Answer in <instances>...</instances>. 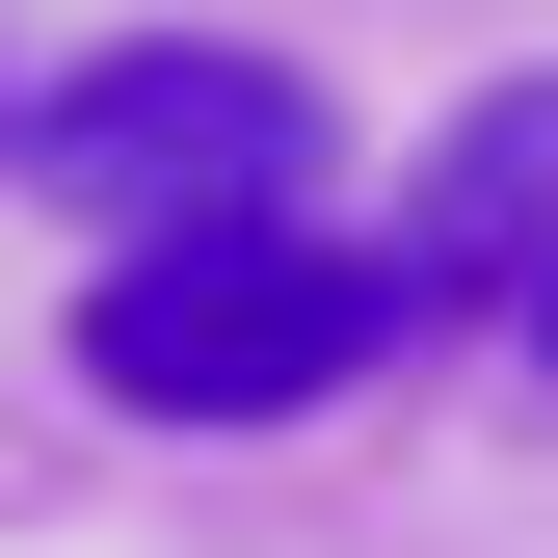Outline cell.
Returning <instances> with one entry per match:
<instances>
[{
  "mask_svg": "<svg viewBox=\"0 0 558 558\" xmlns=\"http://www.w3.org/2000/svg\"><path fill=\"white\" fill-rule=\"evenodd\" d=\"M399 319H426L399 240L186 214V240H107L81 266V399H107V426H319V399L399 373Z\"/></svg>",
  "mask_w": 558,
  "mask_h": 558,
  "instance_id": "cell-1",
  "label": "cell"
},
{
  "mask_svg": "<svg viewBox=\"0 0 558 558\" xmlns=\"http://www.w3.org/2000/svg\"><path fill=\"white\" fill-rule=\"evenodd\" d=\"M319 81L293 53H240V27H107V53H53L27 107H0V160L53 186V214H107V240H186V214H319Z\"/></svg>",
  "mask_w": 558,
  "mask_h": 558,
  "instance_id": "cell-2",
  "label": "cell"
},
{
  "mask_svg": "<svg viewBox=\"0 0 558 558\" xmlns=\"http://www.w3.org/2000/svg\"><path fill=\"white\" fill-rule=\"evenodd\" d=\"M399 266H426V319L452 293H558V81H478L399 160Z\"/></svg>",
  "mask_w": 558,
  "mask_h": 558,
  "instance_id": "cell-3",
  "label": "cell"
},
{
  "mask_svg": "<svg viewBox=\"0 0 558 558\" xmlns=\"http://www.w3.org/2000/svg\"><path fill=\"white\" fill-rule=\"evenodd\" d=\"M532 345H558V293H532Z\"/></svg>",
  "mask_w": 558,
  "mask_h": 558,
  "instance_id": "cell-4",
  "label": "cell"
}]
</instances>
